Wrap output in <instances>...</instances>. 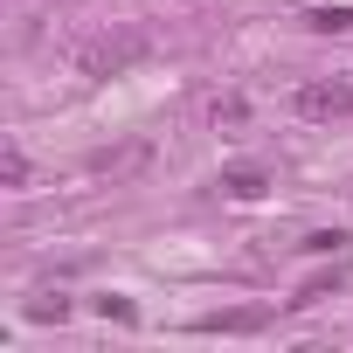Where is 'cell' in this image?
Returning <instances> with one entry per match:
<instances>
[{
    "label": "cell",
    "mask_w": 353,
    "mask_h": 353,
    "mask_svg": "<svg viewBox=\"0 0 353 353\" xmlns=\"http://www.w3.org/2000/svg\"><path fill=\"white\" fill-rule=\"evenodd\" d=\"M152 56V35L145 28H104V35H90L83 49H77V70L83 77H125L132 63H145Z\"/></svg>",
    "instance_id": "cell-1"
},
{
    "label": "cell",
    "mask_w": 353,
    "mask_h": 353,
    "mask_svg": "<svg viewBox=\"0 0 353 353\" xmlns=\"http://www.w3.org/2000/svg\"><path fill=\"white\" fill-rule=\"evenodd\" d=\"M298 111L305 118H319V125H332V118H353V83H305L298 90Z\"/></svg>",
    "instance_id": "cell-2"
},
{
    "label": "cell",
    "mask_w": 353,
    "mask_h": 353,
    "mask_svg": "<svg viewBox=\"0 0 353 353\" xmlns=\"http://www.w3.org/2000/svg\"><path fill=\"white\" fill-rule=\"evenodd\" d=\"M270 188V173L263 166H222V194H236V201H256Z\"/></svg>",
    "instance_id": "cell-3"
},
{
    "label": "cell",
    "mask_w": 353,
    "mask_h": 353,
    "mask_svg": "<svg viewBox=\"0 0 353 353\" xmlns=\"http://www.w3.org/2000/svg\"><path fill=\"white\" fill-rule=\"evenodd\" d=\"M270 312H222V319H201V332H256Z\"/></svg>",
    "instance_id": "cell-4"
},
{
    "label": "cell",
    "mask_w": 353,
    "mask_h": 353,
    "mask_svg": "<svg viewBox=\"0 0 353 353\" xmlns=\"http://www.w3.org/2000/svg\"><path fill=\"white\" fill-rule=\"evenodd\" d=\"M305 21H312L319 35H346V28H353V8H312Z\"/></svg>",
    "instance_id": "cell-5"
},
{
    "label": "cell",
    "mask_w": 353,
    "mask_h": 353,
    "mask_svg": "<svg viewBox=\"0 0 353 353\" xmlns=\"http://www.w3.org/2000/svg\"><path fill=\"white\" fill-rule=\"evenodd\" d=\"M0 188H28V152H21V145L0 152Z\"/></svg>",
    "instance_id": "cell-6"
},
{
    "label": "cell",
    "mask_w": 353,
    "mask_h": 353,
    "mask_svg": "<svg viewBox=\"0 0 353 353\" xmlns=\"http://www.w3.org/2000/svg\"><path fill=\"white\" fill-rule=\"evenodd\" d=\"M332 291H339V270H332V277H312V284H305L291 305H319V298H332Z\"/></svg>",
    "instance_id": "cell-7"
},
{
    "label": "cell",
    "mask_w": 353,
    "mask_h": 353,
    "mask_svg": "<svg viewBox=\"0 0 353 353\" xmlns=\"http://www.w3.org/2000/svg\"><path fill=\"white\" fill-rule=\"evenodd\" d=\"M339 243H346V236H339V229H319V236H305V250H312V256H332V250H339Z\"/></svg>",
    "instance_id": "cell-8"
},
{
    "label": "cell",
    "mask_w": 353,
    "mask_h": 353,
    "mask_svg": "<svg viewBox=\"0 0 353 353\" xmlns=\"http://www.w3.org/2000/svg\"><path fill=\"white\" fill-rule=\"evenodd\" d=\"M28 319H70V298H35Z\"/></svg>",
    "instance_id": "cell-9"
},
{
    "label": "cell",
    "mask_w": 353,
    "mask_h": 353,
    "mask_svg": "<svg viewBox=\"0 0 353 353\" xmlns=\"http://www.w3.org/2000/svg\"><path fill=\"white\" fill-rule=\"evenodd\" d=\"M215 125H243V97H222L215 104Z\"/></svg>",
    "instance_id": "cell-10"
},
{
    "label": "cell",
    "mask_w": 353,
    "mask_h": 353,
    "mask_svg": "<svg viewBox=\"0 0 353 353\" xmlns=\"http://www.w3.org/2000/svg\"><path fill=\"white\" fill-rule=\"evenodd\" d=\"M97 312H104V319H125V325H132V319H139V312H132V305H125V298H97Z\"/></svg>",
    "instance_id": "cell-11"
}]
</instances>
